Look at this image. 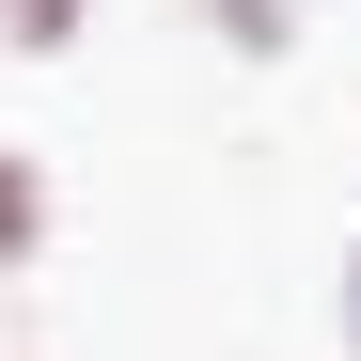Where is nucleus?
<instances>
[{"mask_svg":"<svg viewBox=\"0 0 361 361\" xmlns=\"http://www.w3.org/2000/svg\"><path fill=\"white\" fill-rule=\"evenodd\" d=\"M345 345H361V252H345Z\"/></svg>","mask_w":361,"mask_h":361,"instance_id":"7ed1b4c3","label":"nucleus"},{"mask_svg":"<svg viewBox=\"0 0 361 361\" xmlns=\"http://www.w3.org/2000/svg\"><path fill=\"white\" fill-rule=\"evenodd\" d=\"M32 252H47V173L0 142V267H32Z\"/></svg>","mask_w":361,"mask_h":361,"instance_id":"f257e3e1","label":"nucleus"},{"mask_svg":"<svg viewBox=\"0 0 361 361\" xmlns=\"http://www.w3.org/2000/svg\"><path fill=\"white\" fill-rule=\"evenodd\" d=\"M0 47H32V63H47V47H79V0H0Z\"/></svg>","mask_w":361,"mask_h":361,"instance_id":"f03ea898","label":"nucleus"}]
</instances>
